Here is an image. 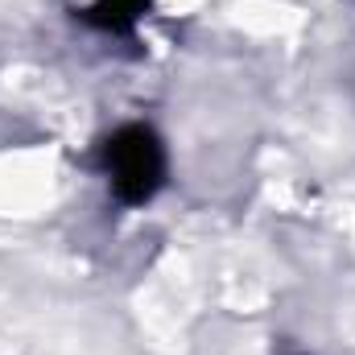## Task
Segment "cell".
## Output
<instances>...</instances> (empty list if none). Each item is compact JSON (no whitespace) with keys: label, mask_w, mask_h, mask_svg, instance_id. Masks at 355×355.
<instances>
[{"label":"cell","mask_w":355,"mask_h":355,"mask_svg":"<svg viewBox=\"0 0 355 355\" xmlns=\"http://www.w3.org/2000/svg\"><path fill=\"white\" fill-rule=\"evenodd\" d=\"M103 170L112 178V194L128 207L149 202L166 182V149L149 124H124L103 141Z\"/></svg>","instance_id":"1"},{"label":"cell","mask_w":355,"mask_h":355,"mask_svg":"<svg viewBox=\"0 0 355 355\" xmlns=\"http://www.w3.org/2000/svg\"><path fill=\"white\" fill-rule=\"evenodd\" d=\"M145 8H149V0H95L83 12V21L95 29H107V33H128Z\"/></svg>","instance_id":"2"}]
</instances>
